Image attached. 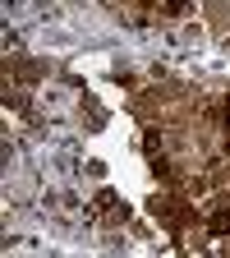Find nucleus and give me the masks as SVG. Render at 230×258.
Wrapping results in <instances>:
<instances>
[{
  "label": "nucleus",
  "mask_w": 230,
  "mask_h": 258,
  "mask_svg": "<svg viewBox=\"0 0 230 258\" xmlns=\"http://www.w3.org/2000/svg\"><path fill=\"white\" fill-rule=\"evenodd\" d=\"M225 258H230V249H225Z\"/></svg>",
  "instance_id": "obj_7"
},
{
  "label": "nucleus",
  "mask_w": 230,
  "mask_h": 258,
  "mask_svg": "<svg viewBox=\"0 0 230 258\" xmlns=\"http://www.w3.org/2000/svg\"><path fill=\"white\" fill-rule=\"evenodd\" d=\"M225 120H230V92H225Z\"/></svg>",
  "instance_id": "obj_5"
},
{
  "label": "nucleus",
  "mask_w": 230,
  "mask_h": 258,
  "mask_svg": "<svg viewBox=\"0 0 230 258\" xmlns=\"http://www.w3.org/2000/svg\"><path fill=\"white\" fill-rule=\"evenodd\" d=\"M161 14H166V19H184V14H189V0H166Z\"/></svg>",
  "instance_id": "obj_3"
},
{
  "label": "nucleus",
  "mask_w": 230,
  "mask_h": 258,
  "mask_svg": "<svg viewBox=\"0 0 230 258\" xmlns=\"http://www.w3.org/2000/svg\"><path fill=\"white\" fill-rule=\"evenodd\" d=\"M143 148H147V157H157V152H161V139H157V129H147V134H143Z\"/></svg>",
  "instance_id": "obj_4"
},
{
  "label": "nucleus",
  "mask_w": 230,
  "mask_h": 258,
  "mask_svg": "<svg viewBox=\"0 0 230 258\" xmlns=\"http://www.w3.org/2000/svg\"><path fill=\"white\" fill-rule=\"evenodd\" d=\"M97 212H120V217H129V208H120V199H115L111 189H102V194H97Z\"/></svg>",
  "instance_id": "obj_1"
},
{
  "label": "nucleus",
  "mask_w": 230,
  "mask_h": 258,
  "mask_svg": "<svg viewBox=\"0 0 230 258\" xmlns=\"http://www.w3.org/2000/svg\"><path fill=\"white\" fill-rule=\"evenodd\" d=\"M225 152H230V134H225Z\"/></svg>",
  "instance_id": "obj_6"
},
{
  "label": "nucleus",
  "mask_w": 230,
  "mask_h": 258,
  "mask_svg": "<svg viewBox=\"0 0 230 258\" xmlns=\"http://www.w3.org/2000/svg\"><path fill=\"white\" fill-rule=\"evenodd\" d=\"M207 231H212V235H230V208H216V212H212Z\"/></svg>",
  "instance_id": "obj_2"
}]
</instances>
